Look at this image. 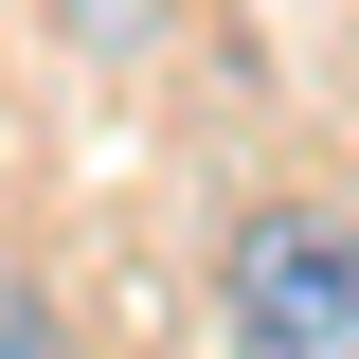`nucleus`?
Masks as SVG:
<instances>
[{
    "instance_id": "2",
    "label": "nucleus",
    "mask_w": 359,
    "mask_h": 359,
    "mask_svg": "<svg viewBox=\"0 0 359 359\" xmlns=\"http://www.w3.org/2000/svg\"><path fill=\"white\" fill-rule=\"evenodd\" d=\"M54 36H72L90 72H126V54H162V36H180V0H54Z\"/></svg>"
},
{
    "instance_id": "3",
    "label": "nucleus",
    "mask_w": 359,
    "mask_h": 359,
    "mask_svg": "<svg viewBox=\"0 0 359 359\" xmlns=\"http://www.w3.org/2000/svg\"><path fill=\"white\" fill-rule=\"evenodd\" d=\"M0 359H72V323H54L36 269H0Z\"/></svg>"
},
{
    "instance_id": "1",
    "label": "nucleus",
    "mask_w": 359,
    "mask_h": 359,
    "mask_svg": "<svg viewBox=\"0 0 359 359\" xmlns=\"http://www.w3.org/2000/svg\"><path fill=\"white\" fill-rule=\"evenodd\" d=\"M216 323H233V359H359V216L252 198L216 233Z\"/></svg>"
}]
</instances>
